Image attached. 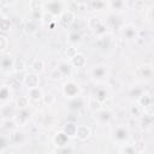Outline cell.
Wrapping results in <instances>:
<instances>
[{
	"instance_id": "cell-26",
	"label": "cell",
	"mask_w": 154,
	"mask_h": 154,
	"mask_svg": "<svg viewBox=\"0 0 154 154\" xmlns=\"http://www.w3.org/2000/svg\"><path fill=\"white\" fill-rule=\"evenodd\" d=\"M63 130L70 136V137H76V131H77V125L73 123V122H67L65 125H64V128H63Z\"/></svg>"
},
{
	"instance_id": "cell-27",
	"label": "cell",
	"mask_w": 154,
	"mask_h": 154,
	"mask_svg": "<svg viewBox=\"0 0 154 154\" xmlns=\"http://www.w3.org/2000/svg\"><path fill=\"white\" fill-rule=\"evenodd\" d=\"M153 73H154V70L149 65H144L138 69V75H141V77H143V78H150L153 76Z\"/></svg>"
},
{
	"instance_id": "cell-49",
	"label": "cell",
	"mask_w": 154,
	"mask_h": 154,
	"mask_svg": "<svg viewBox=\"0 0 154 154\" xmlns=\"http://www.w3.org/2000/svg\"><path fill=\"white\" fill-rule=\"evenodd\" d=\"M141 112H142V108H141L140 105L131 107V113H132V116H141Z\"/></svg>"
},
{
	"instance_id": "cell-19",
	"label": "cell",
	"mask_w": 154,
	"mask_h": 154,
	"mask_svg": "<svg viewBox=\"0 0 154 154\" xmlns=\"http://www.w3.org/2000/svg\"><path fill=\"white\" fill-rule=\"evenodd\" d=\"M95 114H96V116H95L96 119L100 120V122H102V123H107V122H109L111 118H112V112H111L109 109H106V108L99 109L97 112H95Z\"/></svg>"
},
{
	"instance_id": "cell-51",
	"label": "cell",
	"mask_w": 154,
	"mask_h": 154,
	"mask_svg": "<svg viewBox=\"0 0 154 154\" xmlns=\"http://www.w3.org/2000/svg\"><path fill=\"white\" fill-rule=\"evenodd\" d=\"M150 14H152V18L154 19V7H152V10H150Z\"/></svg>"
},
{
	"instance_id": "cell-1",
	"label": "cell",
	"mask_w": 154,
	"mask_h": 154,
	"mask_svg": "<svg viewBox=\"0 0 154 154\" xmlns=\"http://www.w3.org/2000/svg\"><path fill=\"white\" fill-rule=\"evenodd\" d=\"M88 25L90 28V30L96 35V36H103L107 32V26L105 23L101 22V19L99 17H91L88 22Z\"/></svg>"
},
{
	"instance_id": "cell-29",
	"label": "cell",
	"mask_w": 154,
	"mask_h": 154,
	"mask_svg": "<svg viewBox=\"0 0 154 154\" xmlns=\"http://www.w3.org/2000/svg\"><path fill=\"white\" fill-rule=\"evenodd\" d=\"M97 46L101 48V49H106V48H109L111 46V37L106 34L103 36H100L99 40H97Z\"/></svg>"
},
{
	"instance_id": "cell-44",
	"label": "cell",
	"mask_w": 154,
	"mask_h": 154,
	"mask_svg": "<svg viewBox=\"0 0 154 154\" xmlns=\"http://www.w3.org/2000/svg\"><path fill=\"white\" fill-rule=\"evenodd\" d=\"M125 146V144H124ZM120 153H129V154H134V153H137L136 148H135V144H126L125 147H123L120 150Z\"/></svg>"
},
{
	"instance_id": "cell-15",
	"label": "cell",
	"mask_w": 154,
	"mask_h": 154,
	"mask_svg": "<svg viewBox=\"0 0 154 154\" xmlns=\"http://www.w3.org/2000/svg\"><path fill=\"white\" fill-rule=\"evenodd\" d=\"M0 112H1V119L14 118V116H16L14 108H13V107H12L10 103H4V105H1Z\"/></svg>"
},
{
	"instance_id": "cell-6",
	"label": "cell",
	"mask_w": 154,
	"mask_h": 154,
	"mask_svg": "<svg viewBox=\"0 0 154 154\" xmlns=\"http://www.w3.org/2000/svg\"><path fill=\"white\" fill-rule=\"evenodd\" d=\"M69 141H70V136L64 131V130H60L58 131L55 135H54V138H53V142L57 147H64V146H67L69 144Z\"/></svg>"
},
{
	"instance_id": "cell-14",
	"label": "cell",
	"mask_w": 154,
	"mask_h": 154,
	"mask_svg": "<svg viewBox=\"0 0 154 154\" xmlns=\"http://www.w3.org/2000/svg\"><path fill=\"white\" fill-rule=\"evenodd\" d=\"M137 103L141 106V108H146L148 106H152L154 105V99L150 94H147V93H143L138 99H137Z\"/></svg>"
},
{
	"instance_id": "cell-45",
	"label": "cell",
	"mask_w": 154,
	"mask_h": 154,
	"mask_svg": "<svg viewBox=\"0 0 154 154\" xmlns=\"http://www.w3.org/2000/svg\"><path fill=\"white\" fill-rule=\"evenodd\" d=\"M8 85L12 89H18V88H20V81L17 77H11L8 81Z\"/></svg>"
},
{
	"instance_id": "cell-40",
	"label": "cell",
	"mask_w": 154,
	"mask_h": 154,
	"mask_svg": "<svg viewBox=\"0 0 154 154\" xmlns=\"http://www.w3.org/2000/svg\"><path fill=\"white\" fill-rule=\"evenodd\" d=\"M7 46H8V38L4 34L0 35V52L4 53L6 51V48H7Z\"/></svg>"
},
{
	"instance_id": "cell-17",
	"label": "cell",
	"mask_w": 154,
	"mask_h": 154,
	"mask_svg": "<svg viewBox=\"0 0 154 154\" xmlns=\"http://www.w3.org/2000/svg\"><path fill=\"white\" fill-rule=\"evenodd\" d=\"M29 116H30V113L28 112V108H25V109H19V112L14 116V120H16L17 125H18V126H19V125H24V124L29 120Z\"/></svg>"
},
{
	"instance_id": "cell-4",
	"label": "cell",
	"mask_w": 154,
	"mask_h": 154,
	"mask_svg": "<svg viewBox=\"0 0 154 154\" xmlns=\"http://www.w3.org/2000/svg\"><path fill=\"white\" fill-rule=\"evenodd\" d=\"M112 136H113L114 141H117L119 143H124L130 138V131H129V129L126 126L122 125V126H118V128L114 129Z\"/></svg>"
},
{
	"instance_id": "cell-43",
	"label": "cell",
	"mask_w": 154,
	"mask_h": 154,
	"mask_svg": "<svg viewBox=\"0 0 154 154\" xmlns=\"http://www.w3.org/2000/svg\"><path fill=\"white\" fill-rule=\"evenodd\" d=\"M143 93H144V90H143L142 88L135 87V88H132V89L130 90V96H131V97H136V99H138Z\"/></svg>"
},
{
	"instance_id": "cell-3",
	"label": "cell",
	"mask_w": 154,
	"mask_h": 154,
	"mask_svg": "<svg viewBox=\"0 0 154 154\" xmlns=\"http://www.w3.org/2000/svg\"><path fill=\"white\" fill-rule=\"evenodd\" d=\"M107 76H108V70H107V66L105 64H97L91 70V77L96 82L105 81L107 78Z\"/></svg>"
},
{
	"instance_id": "cell-32",
	"label": "cell",
	"mask_w": 154,
	"mask_h": 154,
	"mask_svg": "<svg viewBox=\"0 0 154 154\" xmlns=\"http://www.w3.org/2000/svg\"><path fill=\"white\" fill-rule=\"evenodd\" d=\"M29 7L32 12H41L42 7H43V4H42L41 0H31L30 4H29Z\"/></svg>"
},
{
	"instance_id": "cell-37",
	"label": "cell",
	"mask_w": 154,
	"mask_h": 154,
	"mask_svg": "<svg viewBox=\"0 0 154 154\" xmlns=\"http://www.w3.org/2000/svg\"><path fill=\"white\" fill-rule=\"evenodd\" d=\"M54 101H55V96H54L52 93H46V94H43L42 102H43L45 105L51 106V105H53V103H54Z\"/></svg>"
},
{
	"instance_id": "cell-38",
	"label": "cell",
	"mask_w": 154,
	"mask_h": 154,
	"mask_svg": "<svg viewBox=\"0 0 154 154\" xmlns=\"http://www.w3.org/2000/svg\"><path fill=\"white\" fill-rule=\"evenodd\" d=\"M95 97H96L99 101L103 102V101L107 99V91H106L103 88H97V89H96V93H95Z\"/></svg>"
},
{
	"instance_id": "cell-8",
	"label": "cell",
	"mask_w": 154,
	"mask_h": 154,
	"mask_svg": "<svg viewBox=\"0 0 154 154\" xmlns=\"http://www.w3.org/2000/svg\"><path fill=\"white\" fill-rule=\"evenodd\" d=\"M10 140H11V143L12 144L19 146V144H22L25 141V135L19 129H14L13 131L10 132Z\"/></svg>"
},
{
	"instance_id": "cell-25",
	"label": "cell",
	"mask_w": 154,
	"mask_h": 154,
	"mask_svg": "<svg viewBox=\"0 0 154 154\" xmlns=\"http://www.w3.org/2000/svg\"><path fill=\"white\" fill-rule=\"evenodd\" d=\"M30 103V99L29 96H18L16 100V106L18 109H25L29 107Z\"/></svg>"
},
{
	"instance_id": "cell-23",
	"label": "cell",
	"mask_w": 154,
	"mask_h": 154,
	"mask_svg": "<svg viewBox=\"0 0 154 154\" xmlns=\"http://www.w3.org/2000/svg\"><path fill=\"white\" fill-rule=\"evenodd\" d=\"M141 125L143 128H150L152 125H154V113L149 114V113H144L141 117Z\"/></svg>"
},
{
	"instance_id": "cell-16",
	"label": "cell",
	"mask_w": 154,
	"mask_h": 154,
	"mask_svg": "<svg viewBox=\"0 0 154 154\" xmlns=\"http://www.w3.org/2000/svg\"><path fill=\"white\" fill-rule=\"evenodd\" d=\"M28 96L31 101H41L43 97V91L40 87H35V88H29V93Z\"/></svg>"
},
{
	"instance_id": "cell-31",
	"label": "cell",
	"mask_w": 154,
	"mask_h": 154,
	"mask_svg": "<svg viewBox=\"0 0 154 154\" xmlns=\"http://www.w3.org/2000/svg\"><path fill=\"white\" fill-rule=\"evenodd\" d=\"M55 14H53L52 12H49V11H45V12H42V14H41V19L43 20V23H46V24H51V23H53L55 19Z\"/></svg>"
},
{
	"instance_id": "cell-50",
	"label": "cell",
	"mask_w": 154,
	"mask_h": 154,
	"mask_svg": "<svg viewBox=\"0 0 154 154\" xmlns=\"http://www.w3.org/2000/svg\"><path fill=\"white\" fill-rule=\"evenodd\" d=\"M6 2H7L8 5H11V4H14V2H16V0H6Z\"/></svg>"
},
{
	"instance_id": "cell-5",
	"label": "cell",
	"mask_w": 154,
	"mask_h": 154,
	"mask_svg": "<svg viewBox=\"0 0 154 154\" xmlns=\"http://www.w3.org/2000/svg\"><path fill=\"white\" fill-rule=\"evenodd\" d=\"M73 20H75V13L72 11H70V10L63 11V13L59 16V24L61 26H64V28L71 25L73 23Z\"/></svg>"
},
{
	"instance_id": "cell-22",
	"label": "cell",
	"mask_w": 154,
	"mask_h": 154,
	"mask_svg": "<svg viewBox=\"0 0 154 154\" xmlns=\"http://www.w3.org/2000/svg\"><path fill=\"white\" fill-rule=\"evenodd\" d=\"M17 123L14 120V118H7V119H1V128L4 130H7V131H13L14 129H17Z\"/></svg>"
},
{
	"instance_id": "cell-48",
	"label": "cell",
	"mask_w": 154,
	"mask_h": 154,
	"mask_svg": "<svg viewBox=\"0 0 154 154\" xmlns=\"http://www.w3.org/2000/svg\"><path fill=\"white\" fill-rule=\"evenodd\" d=\"M25 28H26V31H29V32H34V31L37 29V24H36L35 20H29V22L26 23Z\"/></svg>"
},
{
	"instance_id": "cell-35",
	"label": "cell",
	"mask_w": 154,
	"mask_h": 154,
	"mask_svg": "<svg viewBox=\"0 0 154 154\" xmlns=\"http://www.w3.org/2000/svg\"><path fill=\"white\" fill-rule=\"evenodd\" d=\"M109 5L114 11H122L125 6V0H111Z\"/></svg>"
},
{
	"instance_id": "cell-7",
	"label": "cell",
	"mask_w": 154,
	"mask_h": 154,
	"mask_svg": "<svg viewBox=\"0 0 154 154\" xmlns=\"http://www.w3.org/2000/svg\"><path fill=\"white\" fill-rule=\"evenodd\" d=\"M123 35L128 40H135L138 37V30L134 24H126L123 28Z\"/></svg>"
},
{
	"instance_id": "cell-12",
	"label": "cell",
	"mask_w": 154,
	"mask_h": 154,
	"mask_svg": "<svg viewBox=\"0 0 154 154\" xmlns=\"http://www.w3.org/2000/svg\"><path fill=\"white\" fill-rule=\"evenodd\" d=\"M24 84H25L28 88H35V87H38V84H40L38 75L35 73V72L28 73V75L24 77Z\"/></svg>"
},
{
	"instance_id": "cell-2",
	"label": "cell",
	"mask_w": 154,
	"mask_h": 154,
	"mask_svg": "<svg viewBox=\"0 0 154 154\" xmlns=\"http://www.w3.org/2000/svg\"><path fill=\"white\" fill-rule=\"evenodd\" d=\"M79 91H81L79 85L75 81H67L63 84V94L67 99H72V97L78 96Z\"/></svg>"
},
{
	"instance_id": "cell-9",
	"label": "cell",
	"mask_w": 154,
	"mask_h": 154,
	"mask_svg": "<svg viewBox=\"0 0 154 154\" xmlns=\"http://www.w3.org/2000/svg\"><path fill=\"white\" fill-rule=\"evenodd\" d=\"M91 135V130L89 126L87 125H77V131H76V137L79 140V141H85L90 137Z\"/></svg>"
},
{
	"instance_id": "cell-39",
	"label": "cell",
	"mask_w": 154,
	"mask_h": 154,
	"mask_svg": "<svg viewBox=\"0 0 154 154\" xmlns=\"http://www.w3.org/2000/svg\"><path fill=\"white\" fill-rule=\"evenodd\" d=\"M81 38H82V36H81V34L77 32V31H73V32H71V34L69 35V42L72 43V45L78 43V42L81 41Z\"/></svg>"
},
{
	"instance_id": "cell-46",
	"label": "cell",
	"mask_w": 154,
	"mask_h": 154,
	"mask_svg": "<svg viewBox=\"0 0 154 154\" xmlns=\"http://www.w3.org/2000/svg\"><path fill=\"white\" fill-rule=\"evenodd\" d=\"M53 152L54 153H72V152H75V149L69 147V144H67V146H64V147H57Z\"/></svg>"
},
{
	"instance_id": "cell-33",
	"label": "cell",
	"mask_w": 154,
	"mask_h": 154,
	"mask_svg": "<svg viewBox=\"0 0 154 154\" xmlns=\"http://www.w3.org/2000/svg\"><path fill=\"white\" fill-rule=\"evenodd\" d=\"M58 69L60 70V72L63 73V76H69L71 73V64H69V63H65V61L60 63L58 65Z\"/></svg>"
},
{
	"instance_id": "cell-30",
	"label": "cell",
	"mask_w": 154,
	"mask_h": 154,
	"mask_svg": "<svg viewBox=\"0 0 154 154\" xmlns=\"http://www.w3.org/2000/svg\"><path fill=\"white\" fill-rule=\"evenodd\" d=\"M11 26H12L11 20H10L8 18H6V17H2V18H1V22H0V29H1V32H2V34H6L7 31L11 30Z\"/></svg>"
},
{
	"instance_id": "cell-18",
	"label": "cell",
	"mask_w": 154,
	"mask_h": 154,
	"mask_svg": "<svg viewBox=\"0 0 154 154\" xmlns=\"http://www.w3.org/2000/svg\"><path fill=\"white\" fill-rule=\"evenodd\" d=\"M70 64H71V66H73V67H83V66L87 64V59H85L84 54L77 53L73 58L70 59Z\"/></svg>"
},
{
	"instance_id": "cell-41",
	"label": "cell",
	"mask_w": 154,
	"mask_h": 154,
	"mask_svg": "<svg viewBox=\"0 0 154 154\" xmlns=\"http://www.w3.org/2000/svg\"><path fill=\"white\" fill-rule=\"evenodd\" d=\"M77 53H78V52H77V48H76L75 46H70V47H67V48H66V51H65L66 58H67L69 60H70L71 58H73Z\"/></svg>"
},
{
	"instance_id": "cell-21",
	"label": "cell",
	"mask_w": 154,
	"mask_h": 154,
	"mask_svg": "<svg viewBox=\"0 0 154 154\" xmlns=\"http://www.w3.org/2000/svg\"><path fill=\"white\" fill-rule=\"evenodd\" d=\"M0 65H1V70L2 71H7L10 69H13L14 59H12L10 55H2L1 61H0Z\"/></svg>"
},
{
	"instance_id": "cell-13",
	"label": "cell",
	"mask_w": 154,
	"mask_h": 154,
	"mask_svg": "<svg viewBox=\"0 0 154 154\" xmlns=\"http://www.w3.org/2000/svg\"><path fill=\"white\" fill-rule=\"evenodd\" d=\"M11 87L8 84H2L1 88H0V101H1V105L4 103H7L11 99Z\"/></svg>"
},
{
	"instance_id": "cell-28",
	"label": "cell",
	"mask_w": 154,
	"mask_h": 154,
	"mask_svg": "<svg viewBox=\"0 0 154 154\" xmlns=\"http://www.w3.org/2000/svg\"><path fill=\"white\" fill-rule=\"evenodd\" d=\"M101 106H102V102L99 101L95 96L91 97V99H89V101H88V107H89V109H90L91 112H97L99 109L102 108Z\"/></svg>"
},
{
	"instance_id": "cell-11",
	"label": "cell",
	"mask_w": 154,
	"mask_h": 154,
	"mask_svg": "<svg viewBox=\"0 0 154 154\" xmlns=\"http://www.w3.org/2000/svg\"><path fill=\"white\" fill-rule=\"evenodd\" d=\"M107 24H108V26H111V28H113V29H120V28L124 26V25H123L122 17L118 16L117 13H112V14L108 16V18H107Z\"/></svg>"
},
{
	"instance_id": "cell-42",
	"label": "cell",
	"mask_w": 154,
	"mask_h": 154,
	"mask_svg": "<svg viewBox=\"0 0 154 154\" xmlns=\"http://www.w3.org/2000/svg\"><path fill=\"white\" fill-rule=\"evenodd\" d=\"M49 77H51V79H53V81H59V79H60L61 77H64V76H63V73L60 72V70L57 67V69H54V70L51 71Z\"/></svg>"
},
{
	"instance_id": "cell-47",
	"label": "cell",
	"mask_w": 154,
	"mask_h": 154,
	"mask_svg": "<svg viewBox=\"0 0 154 154\" xmlns=\"http://www.w3.org/2000/svg\"><path fill=\"white\" fill-rule=\"evenodd\" d=\"M105 1L103 0H93L91 1V7L94 10H102L105 7Z\"/></svg>"
},
{
	"instance_id": "cell-36",
	"label": "cell",
	"mask_w": 154,
	"mask_h": 154,
	"mask_svg": "<svg viewBox=\"0 0 154 154\" xmlns=\"http://www.w3.org/2000/svg\"><path fill=\"white\" fill-rule=\"evenodd\" d=\"M10 142H11V140H10V138L7 140L4 135L1 136V138H0V154H5V153H6V149L8 148Z\"/></svg>"
},
{
	"instance_id": "cell-34",
	"label": "cell",
	"mask_w": 154,
	"mask_h": 154,
	"mask_svg": "<svg viewBox=\"0 0 154 154\" xmlns=\"http://www.w3.org/2000/svg\"><path fill=\"white\" fill-rule=\"evenodd\" d=\"M25 69V61L23 58H18V59H14V65H13V70L16 72H20Z\"/></svg>"
},
{
	"instance_id": "cell-10",
	"label": "cell",
	"mask_w": 154,
	"mask_h": 154,
	"mask_svg": "<svg viewBox=\"0 0 154 154\" xmlns=\"http://www.w3.org/2000/svg\"><path fill=\"white\" fill-rule=\"evenodd\" d=\"M46 7H47V11L52 12L55 16H58V14L60 16L63 13V4L60 2V0H51L46 5Z\"/></svg>"
},
{
	"instance_id": "cell-24",
	"label": "cell",
	"mask_w": 154,
	"mask_h": 154,
	"mask_svg": "<svg viewBox=\"0 0 154 154\" xmlns=\"http://www.w3.org/2000/svg\"><path fill=\"white\" fill-rule=\"evenodd\" d=\"M30 69H31L32 72L40 73V72H42V71L45 70V61L41 60V59H35V60L31 63Z\"/></svg>"
},
{
	"instance_id": "cell-20",
	"label": "cell",
	"mask_w": 154,
	"mask_h": 154,
	"mask_svg": "<svg viewBox=\"0 0 154 154\" xmlns=\"http://www.w3.org/2000/svg\"><path fill=\"white\" fill-rule=\"evenodd\" d=\"M83 106H84V100H83V97H81L79 95L76 96V97H72V99L70 100V103H69V108H70L71 111H78V109H81Z\"/></svg>"
}]
</instances>
